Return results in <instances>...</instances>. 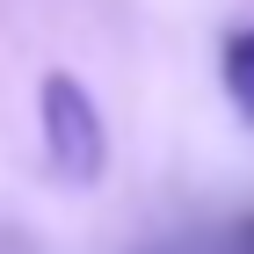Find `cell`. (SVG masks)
<instances>
[{
	"label": "cell",
	"instance_id": "1",
	"mask_svg": "<svg viewBox=\"0 0 254 254\" xmlns=\"http://www.w3.org/2000/svg\"><path fill=\"white\" fill-rule=\"evenodd\" d=\"M37 131H44V160H51L59 182L95 189L109 175V124H102V102L87 95L80 73H44L37 80Z\"/></svg>",
	"mask_w": 254,
	"mask_h": 254
},
{
	"label": "cell",
	"instance_id": "2",
	"mask_svg": "<svg viewBox=\"0 0 254 254\" xmlns=\"http://www.w3.org/2000/svg\"><path fill=\"white\" fill-rule=\"evenodd\" d=\"M218 80H225L233 109L254 124V29H233V37H225V51H218Z\"/></svg>",
	"mask_w": 254,
	"mask_h": 254
},
{
	"label": "cell",
	"instance_id": "3",
	"mask_svg": "<svg viewBox=\"0 0 254 254\" xmlns=\"http://www.w3.org/2000/svg\"><path fill=\"white\" fill-rule=\"evenodd\" d=\"M233 254H254V218H240V233H233Z\"/></svg>",
	"mask_w": 254,
	"mask_h": 254
}]
</instances>
